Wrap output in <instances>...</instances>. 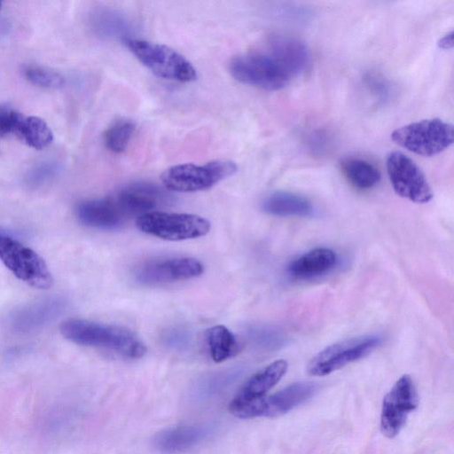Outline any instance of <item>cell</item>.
Wrapping results in <instances>:
<instances>
[{
  "instance_id": "cell-13",
  "label": "cell",
  "mask_w": 454,
  "mask_h": 454,
  "mask_svg": "<svg viewBox=\"0 0 454 454\" xmlns=\"http://www.w3.org/2000/svg\"><path fill=\"white\" fill-rule=\"evenodd\" d=\"M113 197L123 215L139 217L153 212L168 201L167 194L154 184L147 183L132 184L118 191Z\"/></svg>"
},
{
  "instance_id": "cell-9",
  "label": "cell",
  "mask_w": 454,
  "mask_h": 454,
  "mask_svg": "<svg viewBox=\"0 0 454 454\" xmlns=\"http://www.w3.org/2000/svg\"><path fill=\"white\" fill-rule=\"evenodd\" d=\"M382 338L367 334L340 340L325 347L308 364L307 371L312 376L328 375L350 363L371 354L380 346Z\"/></svg>"
},
{
  "instance_id": "cell-23",
  "label": "cell",
  "mask_w": 454,
  "mask_h": 454,
  "mask_svg": "<svg viewBox=\"0 0 454 454\" xmlns=\"http://www.w3.org/2000/svg\"><path fill=\"white\" fill-rule=\"evenodd\" d=\"M207 341L210 356L215 363L232 357L239 349L234 334L222 325L212 326L207 330Z\"/></svg>"
},
{
  "instance_id": "cell-3",
  "label": "cell",
  "mask_w": 454,
  "mask_h": 454,
  "mask_svg": "<svg viewBox=\"0 0 454 454\" xmlns=\"http://www.w3.org/2000/svg\"><path fill=\"white\" fill-rule=\"evenodd\" d=\"M317 385L309 381H299L288 385L278 392L248 402H230L229 411L239 419L275 418L281 416L310 398Z\"/></svg>"
},
{
  "instance_id": "cell-25",
  "label": "cell",
  "mask_w": 454,
  "mask_h": 454,
  "mask_svg": "<svg viewBox=\"0 0 454 454\" xmlns=\"http://www.w3.org/2000/svg\"><path fill=\"white\" fill-rule=\"evenodd\" d=\"M24 76L32 84L47 89L60 88L65 82L63 76L58 72L38 66L27 67Z\"/></svg>"
},
{
  "instance_id": "cell-12",
  "label": "cell",
  "mask_w": 454,
  "mask_h": 454,
  "mask_svg": "<svg viewBox=\"0 0 454 454\" xmlns=\"http://www.w3.org/2000/svg\"><path fill=\"white\" fill-rule=\"evenodd\" d=\"M203 264L192 257L155 259L144 262L135 271L136 279L154 286L191 279L200 276Z\"/></svg>"
},
{
  "instance_id": "cell-30",
  "label": "cell",
  "mask_w": 454,
  "mask_h": 454,
  "mask_svg": "<svg viewBox=\"0 0 454 454\" xmlns=\"http://www.w3.org/2000/svg\"><path fill=\"white\" fill-rule=\"evenodd\" d=\"M0 235H2V234H0Z\"/></svg>"
},
{
  "instance_id": "cell-27",
  "label": "cell",
  "mask_w": 454,
  "mask_h": 454,
  "mask_svg": "<svg viewBox=\"0 0 454 454\" xmlns=\"http://www.w3.org/2000/svg\"><path fill=\"white\" fill-rule=\"evenodd\" d=\"M21 113L10 106L0 105V137L13 134Z\"/></svg>"
},
{
  "instance_id": "cell-26",
  "label": "cell",
  "mask_w": 454,
  "mask_h": 454,
  "mask_svg": "<svg viewBox=\"0 0 454 454\" xmlns=\"http://www.w3.org/2000/svg\"><path fill=\"white\" fill-rule=\"evenodd\" d=\"M58 166L44 162L32 168L26 176V183L32 187L40 186L50 181L57 173Z\"/></svg>"
},
{
  "instance_id": "cell-19",
  "label": "cell",
  "mask_w": 454,
  "mask_h": 454,
  "mask_svg": "<svg viewBox=\"0 0 454 454\" xmlns=\"http://www.w3.org/2000/svg\"><path fill=\"white\" fill-rule=\"evenodd\" d=\"M262 209L277 216H309L313 213V206L308 199L285 191L267 195L262 202Z\"/></svg>"
},
{
  "instance_id": "cell-7",
  "label": "cell",
  "mask_w": 454,
  "mask_h": 454,
  "mask_svg": "<svg viewBox=\"0 0 454 454\" xmlns=\"http://www.w3.org/2000/svg\"><path fill=\"white\" fill-rule=\"evenodd\" d=\"M231 74L239 82L266 90L285 88L291 77L267 51L238 55L229 63Z\"/></svg>"
},
{
  "instance_id": "cell-28",
  "label": "cell",
  "mask_w": 454,
  "mask_h": 454,
  "mask_svg": "<svg viewBox=\"0 0 454 454\" xmlns=\"http://www.w3.org/2000/svg\"><path fill=\"white\" fill-rule=\"evenodd\" d=\"M438 46L441 49L443 50H449L453 47V32L450 31L445 35H443L439 41H438Z\"/></svg>"
},
{
  "instance_id": "cell-2",
  "label": "cell",
  "mask_w": 454,
  "mask_h": 454,
  "mask_svg": "<svg viewBox=\"0 0 454 454\" xmlns=\"http://www.w3.org/2000/svg\"><path fill=\"white\" fill-rule=\"evenodd\" d=\"M126 45L158 77L179 82H190L197 78V71L192 64L167 45L142 39H128Z\"/></svg>"
},
{
  "instance_id": "cell-16",
  "label": "cell",
  "mask_w": 454,
  "mask_h": 454,
  "mask_svg": "<svg viewBox=\"0 0 454 454\" xmlns=\"http://www.w3.org/2000/svg\"><path fill=\"white\" fill-rule=\"evenodd\" d=\"M210 433L211 430L207 426H176L164 429L155 434L153 444L161 453H179L195 447L204 441Z\"/></svg>"
},
{
  "instance_id": "cell-15",
  "label": "cell",
  "mask_w": 454,
  "mask_h": 454,
  "mask_svg": "<svg viewBox=\"0 0 454 454\" xmlns=\"http://www.w3.org/2000/svg\"><path fill=\"white\" fill-rule=\"evenodd\" d=\"M267 52L286 71L291 78L306 72L311 63L307 45L289 35H275L269 41Z\"/></svg>"
},
{
  "instance_id": "cell-24",
  "label": "cell",
  "mask_w": 454,
  "mask_h": 454,
  "mask_svg": "<svg viewBox=\"0 0 454 454\" xmlns=\"http://www.w3.org/2000/svg\"><path fill=\"white\" fill-rule=\"evenodd\" d=\"M136 130V125L129 120H119L112 124L105 133L106 148L114 153L124 152Z\"/></svg>"
},
{
  "instance_id": "cell-5",
  "label": "cell",
  "mask_w": 454,
  "mask_h": 454,
  "mask_svg": "<svg viewBox=\"0 0 454 454\" xmlns=\"http://www.w3.org/2000/svg\"><path fill=\"white\" fill-rule=\"evenodd\" d=\"M453 126L435 118L402 126L391 133L396 145L422 156L440 153L453 143Z\"/></svg>"
},
{
  "instance_id": "cell-11",
  "label": "cell",
  "mask_w": 454,
  "mask_h": 454,
  "mask_svg": "<svg viewBox=\"0 0 454 454\" xmlns=\"http://www.w3.org/2000/svg\"><path fill=\"white\" fill-rule=\"evenodd\" d=\"M418 403L413 380L404 374L397 380L383 399L380 422L382 434L388 438L397 435Z\"/></svg>"
},
{
  "instance_id": "cell-22",
  "label": "cell",
  "mask_w": 454,
  "mask_h": 454,
  "mask_svg": "<svg viewBox=\"0 0 454 454\" xmlns=\"http://www.w3.org/2000/svg\"><path fill=\"white\" fill-rule=\"evenodd\" d=\"M340 168L348 182L361 190L371 189L380 180L379 169L364 159L346 158L340 162Z\"/></svg>"
},
{
  "instance_id": "cell-29",
  "label": "cell",
  "mask_w": 454,
  "mask_h": 454,
  "mask_svg": "<svg viewBox=\"0 0 454 454\" xmlns=\"http://www.w3.org/2000/svg\"><path fill=\"white\" fill-rule=\"evenodd\" d=\"M1 7H2V3L0 2V9H1Z\"/></svg>"
},
{
  "instance_id": "cell-17",
  "label": "cell",
  "mask_w": 454,
  "mask_h": 454,
  "mask_svg": "<svg viewBox=\"0 0 454 454\" xmlns=\"http://www.w3.org/2000/svg\"><path fill=\"white\" fill-rule=\"evenodd\" d=\"M287 367V362L284 359L268 364L245 382L231 402H248L266 395L286 374Z\"/></svg>"
},
{
  "instance_id": "cell-6",
  "label": "cell",
  "mask_w": 454,
  "mask_h": 454,
  "mask_svg": "<svg viewBox=\"0 0 454 454\" xmlns=\"http://www.w3.org/2000/svg\"><path fill=\"white\" fill-rule=\"evenodd\" d=\"M136 225L144 233L170 241L200 238L210 231L207 219L185 213L153 211L137 217Z\"/></svg>"
},
{
  "instance_id": "cell-21",
  "label": "cell",
  "mask_w": 454,
  "mask_h": 454,
  "mask_svg": "<svg viewBox=\"0 0 454 454\" xmlns=\"http://www.w3.org/2000/svg\"><path fill=\"white\" fill-rule=\"evenodd\" d=\"M13 134L27 145L42 150L53 140V133L48 124L36 116L21 114Z\"/></svg>"
},
{
  "instance_id": "cell-10",
  "label": "cell",
  "mask_w": 454,
  "mask_h": 454,
  "mask_svg": "<svg viewBox=\"0 0 454 454\" xmlns=\"http://www.w3.org/2000/svg\"><path fill=\"white\" fill-rule=\"evenodd\" d=\"M386 166L392 187L399 196L419 204L432 200L431 186L412 159L401 152H392Z\"/></svg>"
},
{
  "instance_id": "cell-1",
  "label": "cell",
  "mask_w": 454,
  "mask_h": 454,
  "mask_svg": "<svg viewBox=\"0 0 454 454\" xmlns=\"http://www.w3.org/2000/svg\"><path fill=\"white\" fill-rule=\"evenodd\" d=\"M61 334L79 345L104 348L128 359H138L146 347L132 331L87 319L71 318L60 325Z\"/></svg>"
},
{
  "instance_id": "cell-18",
  "label": "cell",
  "mask_w": 454,
  "mask_h": 454,
  "mask_svg": "<svg viewBox=\"0 0 454 454\" xmlns=\"http://www.w3.org/2000/svg\"><path fill=\"white\" fill-rule=\"evenodd\" d=\"M337 263L334 251L327 247L314 248L295 260L288 266V272L297 278H309L332 270Z\"/></svg>"
},
{
  "instance_id": "cell-14",
  "label": "cell",
  "mask_w": 454,
  "mask_h": 454,
  "mask_svg": "<svg viewBox=\"0 0 454 454\" xmlns=\"http://www.w3.org/2000/svg\"><path fill=\"white\" fill-rule=\"evenodd\" d=\"M75 215L83 225L106 231L119 229L128 221L113 195L81 201L75 207Z\"/></svg>"
},
{
  "instance_id": "cell-20",
  "label": "cell",
  "mask_w": 454,
  "mask_h": 454,
  "mask_svg": "<svg viewBox=\"0 0 454 454\" xmlns=\"http://www.w3.org/2000/svg\"><path fill=\"white\" fill-rule=\"evenodd\" d=\"M62 309V301L48 299L21 309L12 316L11 324L19 331H29L46 324Z\"/></svg>"
},
{
  "instance_id": "cell-4",
  "label": "cell",
  "mask_w": 454,
  "mask_h": 454,
  "mask_svg": "<svg viewBox=\"0 0 454 454\" xmlns=\"http://www.w3.org/2000/svg\"><path fill=\"white\" fill-rule=\"evenodd\" d=\"M236 171L237 165L233 161L217 160L203 165L184 163L172 166L162 173L160 179L169 191L193 192L207 190Z\"/></svg>"
},
{
  "instance_id": "cell-8",
  "label": "cell",
  "mask_w": 454,
  "mask_h": 454,
  "mask_svg": "<svg viewBox=\"0 0 454 454\" xmlns=\"http://www.w3.org/2000/svg\"><path fill=\"white\" fill-rule=\"evenodd\" d=\"M0 260L19 279L38 289H49L53 278L44 260L17 239L0 235Z\"/></svg>"
}]
</instances>
